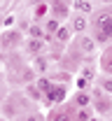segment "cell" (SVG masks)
Returning a JSON list of instances; mask_svg holds the SVG:
<instances>
[{
	"label": "cell",
	"instance_id": "obj_23",
	"mask_svg": "<svg viewBox=\"0 0 112 121\" xmlns=\"http://www.w3.org/2000/svg\"><path fill=\"white\" fill-rule=\"evenodd\" d=\"M105 2H112V0H105Z\"/></svg>",
	"mask_w": 112,
	"mask_h": 121
},
{
	"label": "cell",
	"instance_id": "obj_19",
	"mask_svg": "<svg viewBox=\"0 0 112 121\" xmlns=\"http://www.w3.org/2000/svg\"><path fill=\"white\" fill-rule=\"evenodd\" d=\"M42 35H45V30L40 28L37 23H33L31 26V37H42Z\"/></svg>",
	"mask_w": 112,
	"mask_h": 121
},
{
	"label": "cell",
	"instance_id": "obj_25",
	"mask_svg": "<svg viewBox=\"0 0 112 121\" xmlns=\"http://www.w3.org/2000/svg\"><path fill=\"white\" fill-rule=\"evenodd\" d=\"M110 12H112V9H110Z\"/></svg>",
	"mask_w": 112,
	"mask_h": 121
},
{
	"label": "cell",
	"instance_id": "obj_1",
	"mask_svg": "<svg viewBox=\"0 0 112 121\" xmlns=\"http://www.w3.org/2000/svg\"><path fill=\"white\" fill-rule=\"evenodd\" d=\"M91 98L96 100V105H94V107H96L100 114H112V100H110V95H108V93H103L100 89H96Z\"/></svg>",
	"mask_w": 112,
	"mask_h": 121
},
{
	"label": "cell",
	"instance_id": "obj_2",
	"mask_svg": "<svg viewBox=\"0 0 112 121\" xmlns=\"http://www.w3.org/2000/svg\"><path fill=\"white\" fill-rule=\"evenodd\" d=\"M21 40V35L16 33V30H2V35H0V47L2 49H12Z\"/></svg>",
	"mask_w": 112,
	"mask_h": 121
},
{
	"label": "cell",
	"instance_id": "obj_12",
	"mask_svg": "<svg viewBox=\"0 0 112 121\" xmlns=\"http://www.w3.org/2000/svg\"><path fill=\"white\" fill-rule=\"evenodd\" d=\"M110 21H112V12H103V14H98V16H96V26H98V30L105 28Z\"/></svg>",
	"mask_w": 112,
	"mask_h": 121
},
{
	"label": "cell",
	"instance_id": "obj_9",
	"mask_svg": "<svg viewBox=\"0 0 112 121\" xmlns=\"http://www.w3.org/2000/svg\"><path fill=\"white\" fill-rule=\"evenodd\" d=\"M51 121H72V117H70V109H68V107L56 109V112L51 114Z\"/></svg>",
	"mask_w": 112,
	"mask_h": 121
},
{
	"label": "cell",
	"instance_id": "obj_20",
	"mask_svg": "<svg viewBox=\"0 0 112 121\" xmlns=\"http://www.w3.org/2000/svg\"><path fill=\"white\" fill-rule=\"evenodd\" d=\"M49 79H51V82H70V75H65V72H61V75H51Z\"/></svg>",
	"mask_w": 112,
	"mask_h": 121
},
{
	"label": "cell",
	"instance_id": "obj_22",
	"mask_svg": "<svg viewBox=\"0 0 112 121\" xmlns=\"http://www.w3.org/2000/svg\"><path fill=\"white\" fill-rule=\"evenodd\" d=\"M89 121H100V119H96V117H91V119H89Z\"/></svg>",
	"mask_w": 112,
	"mask_h": 121
},
{
	"label": "cell",
	"instance_id": "obj_4",
	"mask_svg": "<svg viewBox=\"0 0 112 121\" xmlns=\"http://www.w3.org/2000/svg\"><path fill=\"white\" fill-rule=\"evenodd\" d=\"M72 103H75V107H89V105H91V93H86V91H77L75 98H72Z\"/></svg>",
	"mask_w": 112,
	"mask_h": 121
},
{
	"label": "cell",
	"instance_id": "obj_7",
	"mask_svg": "<svg viewBox=\"0 0 112 121\" xmlns=\"http://www.w3.org/2000/svg\"><path fill=\"white\" fill-rule=\"evenodd\" d=\"M86 26H89L86 14H77L75 19H72V30H75V33H84V30H86Z\"/></svg>",
	"mask_w": 112,
	"mask_h": 121
},
{
	"label": "cell",
	"instance_id": "obj_10",
	"mask_svg": "<svg viewBox=\"0 0 112 121\" xmlns=\"http://www.w3.org/2000/svg\"><path fill=\"white\" fill-rule=\"evenodd\" d=\"M49 12V5L47 2H40V5H35V12H33V19L35 21H40V19H45Z\"/></svg>",
	"mask_w": 112,
	"mask_h": 121
},
{
	"label": "cell",
	"instance_id": "obj_21",
	"mask_svg": "<svg viewBox=\"0 0 112 121\" xmlns=\"http://www.w3.org/2000/svg\"><path fill=\"white\" fill-rule=\"evenodd\" d=\"M23 121H42V117L40 114H31V117H26Z\"/></svg>",
	"mask_w": 112,
	"mask_h": 121
},
{
	"label": "cell",
	"instance_id": "obj_13",
	"mask_svg": "<svg viewBox=\"0 0 112 121\" xmlns=\"http://www.w3.org/2000/svg\"><path fill=\"white\" fill-rule=\"evenodd\" d=\"M100 68H103L108 75H112V51H108V54L100 58Z\"/></svg>",
	"mask_w": 112,
	"mask_h": 121
},
{
	"label": "cell",
	"instance_id": "obj_8",
	"mask_svg": "<svg viewBox=\"0 0 112 121\" xmlns=\"http://www.w3.org/2000/svg\"><path fill=\"white\" fill-rule=\"evenodd\" d=\"M51 9H54V16H56L58 21H63L65 16H68V7H65V5L61 2V0H56V2L51 5Z\"/></svg>",
	"mask_w": 112,
	"mask_h": 121
},
{
	"label": "cell",
	"instance_id": "obj_6",
	"mask_svg": "<svg viewBox=\"0 0 112 121\" xmlns=\"http://www.w3.org/2000/svg\"><path fill=\"white\" fill-rule=\"evenodd\" d=\"M80 49L84 54H94L96 51V37H80Z\"/></svg>",
	"mask_w": 112,
	"mask_h": 121
},
{
	"label": "cell",
	"instance_id": "obj_11",
	"mask_svg": "<svg viewBox=\"0 0 112 121\" xmlns=\"http://www.w3.org/2000/svg\"><path fill=\"white\" fill-rule=\"evenodd\" d=\"M91 119V112H89V107H77L75 109V117L72 121H89Z\"/></svg>",
	"mask_w": 112,
	"mask_h": 121
},
{
	"label": "cell",
	"instance_id": "obj_18",
	"mask_svg": "<svg viewBox=\"0 0 112 121\" xmlns=\"http://www.w3.org/2000/svg\"><path fill=\"white\" fill-rule=\"evenodd\" d=\"M45 30H47V33H56V30H58V19H49Z\"/></svg>",
	"mask_w": 112,
	"mask_h": 121
},
{
	"label": "cell",
	"instance_id": "obj_24",
	"mask_svg": "<svg viewBox=\"0 0 112 121\" xmlns=\"http://www.w3.org/2000/svg\"><path fill=\"white\" fill-rule=\"evenodd\" d=\"M0 121H2V119H0Z\"/></svg>",
	"mask_w": 112,
	"mask_h": 121
},
{
	"label": "cell",
	"instance_id": "obj_16",
	"mask_svg": "<svg viewBox=\"0 0 112 121\" xmlns=\"http://www.w3.org/2000/svg\"><path fill=\"white\" fill-rule=\"evenodd\" d=\"M75 82H77V91H86V89H89V84H91V79L84 77V75H80Z\"/></svg>",
	"mask_w": 112,
	"mask_h": 121
},
{
	"label": "cell",
	"instance_id": "obj_15",
	"mask_svg": "<svg viewBox=\"0 0 112 121\" xmlns=\"http://www.w3.org/2000/svg\"><path fill=\"white\" fill-rule=\"evenodd\" d=\"M28 51H31V54L42 51V42H40V37H31V40H28Z\"/></svg>",
	"mask_w": 112,
	"mask_h": 121
},
{
	"label": "cell",
	"instance_id": "obj_5",
	"mask_svg": "<svg viewBox=\"0 0 112 121\" xmlns=\"http://www.w3.org/2000/svg\"><path fill=\"white\" fill-rule=\"evenodd\" d=\"M72 7H75L80 14H91V12H94L91 0H72Z\"/></svg>",
	"mask_w": 112,
	"mask_h": 121
},
{
	"label": "cell",
	"instance_id": "obj_3",
	"mask_svg": "<svg viewBox=\"0 0 112 121\" xmlns=\"http://www.w3.org/2000/svg\"><path fill=\"white\" fill-rule=\"evenodd\" d=\"M45 95H47L49 103H61V100L65 98V86H61V84H58V86H56V84H51Z\"/></svg>",
	"mask_w": 112,
	"mask_h": 121
},
{
	"label": "cell",
	"instance_id": "obj_17",
	"mask_svg": "<svg viewBox=\"0 0 112 121\" xmlns=\"http://www.w3.org/2000/svg\"><path fill=\"white\" fill-rule=\"evenodd\" d=\"M100 91L108 93V95H112V77H105V79L100 82Z\"/></svg>",
	"mask_w": 112,
	"mask_h": 121
},
{
	"label": "cell",
	"instance_id": "obj_14",
	"mask_svg": "<svg viewBox=\"0 0 112 121\" xmlns=\"http://www.w3.org/2000/svg\"><path fill=\"white\" fill-rule=\"evenodd\" d=\"M54 37H56L58 42H68V40H70V30L63 28V26H58V30L54 33Z\"/></svg>",
	"mask_w": 112,
	"mask_h": 121
}]
</instances>
